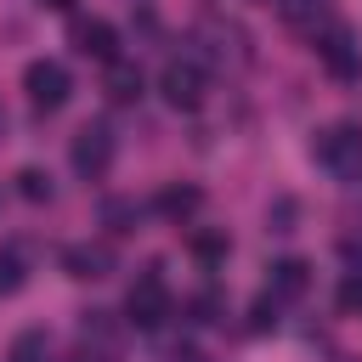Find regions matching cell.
I'll use <instances>...</instances> for the list:
<instances>
[{"instance_id": "obj_1", "label": "cell", "mask_w": 362, "mask_h": 362, "mask_svg": "<svg viewBox=\"0 0 362 362\" xmlns=\"http://www.w3.org/2000/svg\"><path fill=\"white\" fill-rule=\"evenodd\" d=\"M311 158H317L334 181L362 187V124H328V130H317Z\"/></svg>"}, {"instance_id": "obj_17", "label": "cell", "mask_w": 362, "mask_h": 362, "mask_svg": "<svg viewBox=\"0 0 362 362\" xmlns=\"http://www.w3.org/2000/svg\"><path fill=\"white\" fill-rule=\"evenodd\" d=\"M107 221H113V232H130L136 226V204H107Z\"/></svg>"}, {"instance_id": "obj_5", "label": "cell", "mask_w": 362, "mask_h": 362, "mask_svg": "<svg viewBox=\"0 0 362 362\" xmlns=\"http://www.w3.org/2000/svg\"><path fill=\"white\" fill-rule=\"evenodd\" d=\"M68 158H74V175L102 181V175L113 170V130H107L102 119H96V124H79V136H74Z\"/></svg>"}, {"instance_id": "obj_19", "label": "cell", "mask_w": 362, "mask_h": 362, "mask_svg": "<svg viewBox=\"0 0 362 362\" xmlns=\"http://www.w3.org/2000/svg\"><path fill=\"white\" fill-rule=\"evenodd\" d=\"M339 255H345V266H351V272H362V238H345V243H339Z\"/></svg>"}, {"instance_id": "obj_9", "label": "cell", "mask_w": 362, "mask_h": 362, "mask_svg": "<svg viewBox=\"0 0 362 362\" xmlns=\"http://www.w3.org/2000/svg\"><path fill=\"white\" fill-rule=\"evenodd\" d=\"M266 288H272V300H300V294L311 288V266L288 255V260L272 266V283H266Z\"/></svg>"}, {"instance_id": "obj_13", "label": "cell", "mask_w": 362, "mask_h": 362, "mask_svg": "<svg viewBox=\"0 0 362 362\" xmlns=\"http://www.w3.org/2000/svg\"><path fill=\"white\" fill-rule=\"evenodd\" d=\"M192 255H198L204 266L226 260V232H192Z\"/></svg>"}, {"instance_id": "obj_8", "label": "cell", "mask_w": 362, "mask_h": 362, "mask_svg": "<svg viewBox=\"0 0 362 362\" xmlns=\"http://www.w3.org/2000/svg\"><path fill=\"white\" fill-rule=\"evenodd\" d=\"M74 51L90 57V62H119V34H113V23H102V17L74 23Z\"/></svg>"}, {"instance_id": "obj_6", "label": "cell", "mask_w": 362, "mask_h": 362, "mask_svg": "<svg viewBox=\"0 0 362 362\" xmlns=\"http://www.w3.org/2000/svg\"><path fill=\"white\" fill-rule=\"evenodd\" d=\"M158 90H164V102H170V107L192 113V107L204 102V68H198L192 57H170V62H164V74H158Z\"/></svg>"}, {"instance_id": "obj_20", "label": "cell", "mask_w": 362, "mask_h": 362, "mask_svg": "<svg viewBox=\"0 0 362 362\" xmlns=\"http://www.w3.org/2000/svg\"><path fill=\"white\" fill-rule=\"evenodd\" d=\"M45 11H74V0H40Z\"/></svg>"}, {"instance_id": "obj_14", "label": "cell", "mask_w": 362, "mask_h": 362, "mask_svg": "<svg viewBox=\"0 0 362 362\" xmlns=\"http://www.w3.org/2000/svg\"><path fill=\"white\" fill-rule=\"evenodd\" d=\"M17 192H23L28 204H45V198H51V175H45V170H23V175H17Z\"/></svg>"}, {"instance_id": "obj_2", "label": "cell", "mask_w": 362, "mask_h": 362, "mask_svg": "<svg viewBox=\"0 0 362 362\" xmlns=\"http://www.w3.org/2000/svg\"><path fill=\"white\" fill-rule=\"evenodd\" d=\"M170 311H175V300H170V288H164L158 266H147V272L130 283V294H124V317H130L136 328H164V322H170Z\"/></svg>"}, {"instance_id": "obj_4", "label": "cell", "mask_w": 362, "mask_h": 362, "mask_svg": "<svg viewBox=\"0 0 362 362\" xmlns=\"http://www.w3.org/2000/svg\"><path fill=\"white\" fill-rule=\"evenodd\" d=\"M317 57H322V68H328L339 85L362 79V45H356V34H351L345 23H328V28L317 34Z\"/></svg>"}, {"instance_id": "obj_3", "label": "cell", "mask_w": 362, "mask_h": 362, "mask_svg": "<svg viewBox=\"0 0 362 362\" xmlns=\"http://www.w3.org/2000/svg\"><path fill=\"white\" fill-rule=\"evenodd\" d=\"M23 90H28L34 113H57V107L74 96V74H68L57 57H40V62L23 68Z\"/></svg>"}, {"instance_id": "obj_15", "label": "cell", "mask_w": 362, "mask_h": 362, "mask_svg": "<svg viewBox=\"0 0 362 362\" xmlns=\"http://www.w3.org/2000/svg\"><path fill=\"white\" fill-rule=\"evenodd\" d=\"M339 311L345 317H362V272H345L339 277Z\"/></svg>"}, {"instance_id": "obj_12", "label": "cell", "mask_w": 362, "mask_h": 362, "mask_svg": "<svg viewBox=\"0 0 362 362\" xmlns=\"http://www.w3.org/2000/svg\"><path fill=\"white\" fill-rule=\"evenodd\" d=\"M6 362H51V339H45V328H23L17 339H11V356Z\"/></svg>"}, {"instance_id": "obj_11", "label": "cell", "mask_w": 362, "mask_h": 362, "mask_svg": "<svg viewBox=\"0 0 362 362\" xmlns=\"http://www.w3.org/2000/svg\"><path fill=\"white\" fill-rule=\"evenodd\" d=\"M198 204H204L198 187H164V192H158V215H164V221H192Z\"/></svg>"}, {"instance_id": "obj_7", "label": "cell", "mask_w": 362, "mask_h": 362, "mask_svg": "<svg viewBox=\"0 0 362 362\" xmlns=\"http://www.w3.org/2000/svg\"><path fill=\"white\" fill-rule=\"evenodd\" d=\"M62 272L79 277V283H102L113 272V249L107 243H68L62 249Z\"/></svg>"}, {"instance_id": "obj_16", "label": "cell", "mask_w": 362, "mask_h": 362, "mask_svg": "<svg viewBox=\"0 0 362 362\" xmlns=\"http://www.w3.org/2000/svg\"><path fill=\"white\" fill-rule=\"evenodd\" d=\"M23 277H28V272H23V260H17V255H0V294H17V288H23Z\"/></svg>"}, {"instance_id": "obj_10", "label": "cell", "mask_w": 362, "mask_h": 362, "mask_svg": "<svg viewBox=\"0 0 362 362\" xmlns=\"http://www.w3.org/2000/svg\"><path fill=\"white\" fill-rule=\"evenodd\" d=\"M107 102H119V107H130L136 96H141V68L136 62H107Z\"/></svg>"}, {"instance_id": "obj_18", "label": "cell", "mask_w": 362, "mask_h": 362, "mask_svg": "<svg viewBox=\"0 0 362 362\" xmlns=\"http://www.w3.org/2000/svg\"><path fill=\"white\" fill-rule=\"evenodd\" d=\"M249 328H277V300H255V317Z\"/></svg>"}]
</instances>
